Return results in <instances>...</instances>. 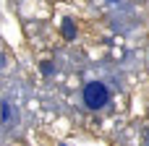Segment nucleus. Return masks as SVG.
<instances>
[{
    "label": "nucleus",
    "mask_w": 149,
    "mask_h": 146,
    "mask_svg": "<svg viewBox=\"0 0 149 146\" xmlns=\"http://www.w3.org/2000/svg\"><path fill=\"white\" fill-rule=\"evenodd\" d=\"M107 99H110V94H107L105 84L92 81V84H86V86H84V104H86L89 110H100V107H105V104H107Z\"/></svg>",
    "instance_id": "1"
},
{
    "label": "nucleus",
    "mask_w": 149,
    "mask_h": 146,
    "mask_svg": "<svg viewBox=\"0 0 149 146\" xmlns=\"http://www.w3.org/2000/svg\"><path fill=\"white\" fill-rule=\"evenodd\" d=\"M63 34H65L68 39L76 37V26H73V21H63Z\"/></svg>",
    "instance_id": "2"
},
{
    "label": "nucleus",
    "mask_w": 149,
    "mask_h": 146,
    "mask_svg": "<svg viewBox=\"0 0 149 146\" xmlns=\"http://www.w3.org/2000/svg\"><path fill=\"white\" fill-rule=\"evenodd\" d=\"M42 73H47V76H52V73H55V68H52L50 63H42Z\"/></svg>",
    "instance_id": "3"
},
{
    "label": "nucleus",
    "mask_w": 149,
    "mask_h": 146,
    "mask_svg": "<svg viewBox=\"0 0 149 146\" xmlns=\"http://www.w3.org/2000/svg\"><path fill=\"white\" fill-rule=\"evenodd\" d=\"M8 118H10V107H8V102H3V120L8 123Z\"/></svg>",
    "instance_id": "4"
}]
</instances>
